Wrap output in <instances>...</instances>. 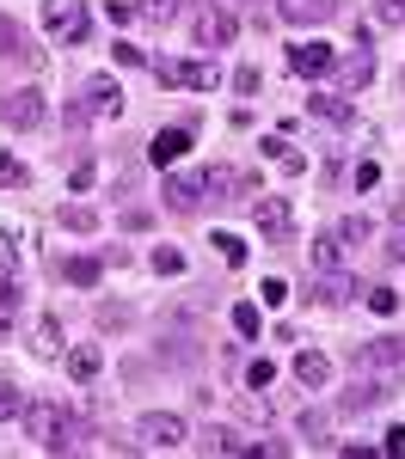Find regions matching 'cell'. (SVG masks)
I'll return each instance as SVG.
<instances>
[{
	"mask_svg": "<svg viewBox=\"0 0 405 459\" xmlns=\"http://www.w3.org/2000/svg\"><path fill=\"white\" fill-rule=\"evenodd\" d=\"M331 68L344 74V86L357 92V86H368V80H374V56H368V49H357V56H338Z\"/></svg>",
	"mask_w": 405,
	"mask_h": 459,
	"instance_id": "obj_17",
	"label": "cell"
},
{
	"mask_svg": "<svg viewBox=\"0 0 405 459\" xmlns=\"http://www.w3.org/2000/svg\"><path fill=\"white\" fill-rule=\"evenodd\" d=\"M258 227H264V233H270V246H289V239H295V233H289V221H295V214H289V203H283V196H258Z\"/></svg>",
	"mask_w": 405,
	"mask_h": 459,
	"instance_id": "obj_9",
	"label": "cell"
},
{
	"mask_svg": "<svg viewBox=\"0 0 405 459\" xmlns=\"http://www.w3.org/2000/svg\"><path fill=\"white\" fill-rule=\"evenodd\" d=\"M246 6H252V0H221V13H233V19H240Z\"/></svg>",
	"mask_w": 405,
	"mask_h": 459,
	"instance_id": "obj_46",
	"label": "cell"
},
{
	"mask_svg": "<svg viewBox=\"0 0 405 459\" xmlns=\"http://www.w3.org/2000/svg\"><path fill=\"white\" fill-rule=\"evenodd\" d=\"M240 417H246V423H270V404H264L258 392H246V404H240Z\"/></svg>",
	"mask_w": 405,
	"mask_h": 459,
	"instance_id": "obj_31",
	"label": "cell"
},
{
	"mask_svg": "<svg viewBox=\"0 0 405 459\" xmlns=\"http://www.w3.org/2000/svg\"><path fill=\"white\" fill-rule=\"evenodd\" d=\"M331 62H338V49H331V43H320V37H313V43H295V49H289V68H295V74H326Z\"/></svg>",
	"mask_w": 405,
	"mask_h": 459,
	"instance_id": "obj_11",
	"label": "cell"
},
{
	"mask_svg": "<svg viewBox=\"0 0 405 459\" xmlns=\"http://www.w3.org/2000/svg\"><path fill=\"white\" fill-rule=\"evenodd\" d=\"M117 62H123V68H142L147 56H142V49H136V43H117Z\"/></svg>",
	"mask_w": 405,
	"mask_h": 459,
	"instance_id": "obj_42",
	"label": "cell"
},
{
	"mask_svg": "<svg viewBox=\"0 0 405 459\" xmlns=\"http://www.w3.org/2000/svg\"><path fill=\"white\" fill-rule=\"evenodd\" d=\"M13 300H19V294H13V276L0 270V307H13Z\"/></svg>",
	"mask_w": 405,
	"mask_h": 459,
	"instance_id": "obj_45",
	"label": "cell"
},
{
	"mask_svg": "<svg viewBox=\"0 0 405 459\" xmlns=\"http://www.w3.org/2000/svg\"><path fill=\"white\" fill-rule=\"evenodd\" d=\"M99 368H105V355L92 350V343H80V350H68V374H74V380H92Z\"/></svg>",
	"mask_w": 405,
	"mask_h": 459,
	"instance_id": "obj_20",
	"label": "cell"
},
{
	"mask_svg": "<svg viewBox=\"0 0 405 459\" xmlns=\"http://www.w3.org/2000/svg\"><path fill=\"white\" fill-rule=\"evenodd\" d=\"M62 227H74V233H92V227H99V214L86 209V203H68V209H62Z\"/></svg>",
	"mask_w": 405,
	"mask_h": 459,
	"instance_id": "obj_25",
	"label": "cell"
},
{
	"mask_svg": "<svg viewBox=\"0 0 405 459\" xmlns=\"http://www.w3.org/2000/svg\"><path fill=\"white\" fill-rule=\"evenodd\" d=\"M233 325H240V337H258V331H264V313H258L252 300H240V307H233Z\"/></svg>",
	"mask_w": 405,
	"mask_h": 459,
	"instance_id": "obj_26",
	"label": "cell"
},
{
	"mask_svg": "<svg viewBox=\"0 0 405 459\" xmlns=\"http://www.w3.org/2000/svg\"><path fill=\"white\" fill-rule=\"evenodd\" d=\"M160 196H166V209H172V214H190V209H197V196H203V184H197V178H166Z\"/></svg>",
	"mask_w": 405,
	"mask_h": 459,
	"instance_id": "obj_15",
	"label": "cell"
},
{
	"mask_svg": "<svg viewBox=\"0 0 405 459\" xmlns=\"http://www.w3.org/2000/svg\"><path fill=\"white\" fill-rule=\"evenodd\" d=\"M184 147H190V129H160V135L147 142V160H154V166H172Z\"/></svg>",
	"mask_w": 405,
	"mask_h": 459,
	"instance_id": "obj_16",
	"label": "cell"
},
{
	"mask_svg": "<svg viewBox=\"0 0 405 459\" xmlns=\"http://www.w3.org/2000/svg\"><path fill=\"white\" fill-rule=\"evenodd\" d=\"M374 184H381V166H374V160H368V166H357V190H374Z\"/></svg>",
	"mask_w": 405,
	"mask_h": 459,
	"instance_id": "obj_41",
	"label": "cell"
},
{
	"mask_svg": "<svg viewBox=\"0 0 405 459\" xmlns=\"http://www.w3.org/2000/svg\"><path fill=\"white\" fill-rule=\"evenodd\" d=\"M197 447H203V454H246V441H240L233 429H203Z\"/></svg>",
	"mask_w": 405,
	"mask_h": 459,
	"instance_id": "obj_19",
	"label": "cell"
},
{
	"mask_svg": "<svg viewBox=\"0 0 405 459\" xmlns=\"http://www.w3.org/2000/svg\"><path fill=\"white\" fill-rule=\"evenodd\" d=\"M179 6H184V0H142L136 13H142V19H154V25H172V19H179Z\"/></svg>",
	"mask_w": 405,
	"mask_h": 459,
	"instance_id": "obj_23",
	"label": "cell"
},
{
	"mask_svg": "<svg viewBox=\"0 0 405 459\" xmlns=\"http://www.w3.org/2000/svg\"><path fill=\"white\" fill-rule=\"evenodd\" d=\"M387 257H400V264H405V214H393V246H387Z\"/></svg>",
	"mask_w": 405,
	"mask_h": 459,
	"instance_id": "obj_39",
	"label": "cell"
},
{
	"mask_svg": "<svg viewBox=\"0 0 405 459\" xmlns=\"http://www.w3.org/2000/svg\"><path fill=\"white\" fill-rule=\"evenodd\" d=\"M381 454H405V429H387L381 435Z\"/></svg>",
	"mask_w": 405,
	"mask_h": 459,
	"instance_id": "obj_44",
	"label": "cell"
},
{
	"mask_svg": "<svg viewBox=\"0 0 405 459\" xmlns=\"http://www.w3.org/2000/svg\"><path fill=\"white\" fill-rule=\"evenodd\" d=\"M368 294V307H374V313H393V307H400V294H393V288H363Z\"/></svg>",
	"mask_w": 405,
	"mask_h": 459,
	"instance_id": "obj_32",
	"label": "cell"
},
{
	"mask_svg": "<svg viewBox=\"0 0 405 459\" xmlns=\"http://www.w3.org/2000/svg\"><path fill=\"white\" fill-rule=\"evenodd\" d=\"M25 429H31V441L43 447V454H74L80 441H74V429H68V411L62 404H25Z\"/></svg>",
	"mask_w": 405,
	"mask_h": 459,
	"instance_id": "obj_1",
	"label": "cell"
},
{
	"mask_svg": "<svg viewBox=\"0 0 405 459\" xmlns=\"http://www.w3.org/2000/svg\"><path fill=\"white\" fill-rule=\"evenodd\" d=\"M326 417H320V411H307V417H301V435H307V441H326Z\"/></svg>",
	"mask_w": 405,
	"mask_h": 459,
	"instance_id": "obj_34",
	"label": "cell"
},
{
	"mask_svg": "<svg viewBox=\"0 0 405 459\" xmlns=\"http://www.w3.org/2000/svg\"><path fill=\"white\" fill-rule=\"evenodd\" d=\"M129 325V307H99V331H123Z\"/></svg>",
	"mask_w": 405,
	"mask_h": 459,
	"instance_id": "obj_33",
	"label": "cell"
},
{
	"mask_svg": "<svg viewBox=\"0 0 405 459\" xmlns=\"http://www.w3.org/2000/svg\"><path fill=\"white\" fill-rule=\"evenodd\" d=\"M307 110H313L320 123H338V129H350V105H344L338 92H313V99H307Z\"/></svg>",
	"mask_w": 405,
	"mask_h": 459,
	"instance_id": "obj_18",
	"label": "cell"
},
{
	"mask_svg": "<svg viewBox=\"0 0 405 459\" xmlns=\"http://www.w3.org/2000/svg\"><path fill=\"white\" fill-rule=\"evenodd\" d=\"M331 233H338L344 246H363V239H368V221H363V214H344V221H338Z\"/></svg>",
	"mask_w": 405,
	"mask_h": 459,
	"instance_id": "obj_27",
	"label": "cell"
},
{
	"mask_svg": "<svg viewBox=\"0 0 405 459\" xmlns=\"http://www.w3.org/2000/svg\"><path fill=\"white\" fill-rule=\"evenodd\" d=\"M295 380H301V386H331V355H320V350H301L295 355Z\"/></svg>",
	"mask_w": 405,
	"mask_h": 459,
	"instance_id": "obj_13",
	"label": "cell"
},
{
	"mask_svg": "<svg viewBox=\"0 0 405 459\" xmlns=\"http://www.w3.org/2000/svg\"><path fill=\"white\" fill-rule=\"evenodd\" d=\"M338 13V0H283V19L289 25H326Z\"/></svg>",
	"mask_w": 405,
	"mask_h": 459,
	"instance_id": "obj_14",
	"label": "cell"
},
{
	"mask_svg": "<svg viewBox=\"0 0 405 459\" xmlns=\"http://www.w3.org/2000/svg\"><path fill=\"white\" fill-rule=\"evenodd\" d=\"M233 31H240V19H233V13H221V6H209V13L197 19V49H203V56H209V49H227Z\"/></svg>",
	"mask_w": 405,
	"mask_h": 459,
	"instance_id": "obj_8",
	"label": "cell"
},
{
	"mask_svg": "<svg viewBox=\"0 0 405 459\" xmlns=\"http://www.w3.org/2000/svg\"><path fill=\"white\" fill-rule=\"evenodd\" d=\"M313 264H320V270H338V264H344V239H338V233H320V239H313Z\"/></svg>",
	"mask_w": 405,
	"mask_h": 459,
	"instance_id": "obj_21",
	"label": "cell"
},
{
	"mask_svg": "<svg viewBox=\"0 0 405 459\" xmlns=\"http://www.w3.org/2000/svg\"><path fill=\"white\" fill-rule=\"evenodd\" d=\"M216 246H221V257H227V264H240V257H246V246H240L233 233H216Z\"/></svg>",
	"mask_w": 405,
	"mask_h": 459,
	"instance_id": "obj_37",
	"label": "cell"
},
{
	"mask_svg": "<svg viewBox=\"0 0 405 459\" xmlns=\"http://www.w3.org/2000/svg\"><path fill=\"white\" fill-rule=\"evenodd\" d=\"M49 117V99L37 86H19V92H0V123L6 129H37Z\"/></svg>",
	"mask_w": 405,
	"mask_h": 459,
	"instance_id": "obj_5",
	"label": "cell"
},
{
	"mask_svg": "<svg viewBox=\"0 0 405 459\" xmlns=\"http://www.w3.org/2000/svg\"><path fill=\"white\" fill-rule=\"evenodd\" d=\"M43 31L56 43H86V31H92L86 0H43Z\"/></svg>",
	"mask_w": 405,
	"mask_h": 459,
	"instance_id": "obj_3",
	"label": "cell"
},
{
	"mask_svg": "<svg viewBox=\"0 0 405 459\" xmlns=\"http://www.w3.org/2000/svg\"><path fill=\"white\" fill-rule=\"evenodd\" d=\"M270 374H277L270 361H252V368H246V386H270Z\"/></svg>",
	"mask_w": 405,
	"mask_h": 459,
	"instance_id": "obj_40",
	"label": "cell"
},
{
	"mask_svg": "<svg viewBox=\"0 0 405 459\" xmlns=\"http://www.w3.org/2000/svg\"><path fill=\"white\" fill-rule=\"evenodd\" d=\"M25 404H31L25 392L13 386V380H0V423H6V417H25Z\"/></svg>",
	"mask_w": 405,
	"mask_h": 459,
	"instance_id": "obj_22",
	"label": "cell"
},
{
	"mask_svg": "<svg viewBox=\"0 0 405 459\" xmlns=\"http://www.w3.org/2000/svg\"><path fill=\"white\" fill-rule=\"evenodd\" d=\"M301 294H307V300H320V307H344V300H357V294H363V282H357V276H344V270H320V282H307Z\"/></svg>",
	"mask_w": 405,
	"mask_h": 459,
	"instance_id": "obj_7",
	"label": "cell"
},
{
	"mask_svg": "<svg viewBox=\"0 0 405 459\" xmlns=\"http://www.w3.org/2000/svg\"><path fill=\"white\" fill-rule=\"evenodd\" d=\"M0 56H25V31H19L6 13H0Z\"/></svg>",
	"mask_w": 405,
	"mask_h": 459,
	"instance_id": "obj_29",
	"label": "cell"
},
{
	"mask_svg": "<svg viewBox=\"0 0 405 459\" xmlns=\"http://www.w3.org/2000/svg\"><path fill=\"white\" fill-rule=\"evenodd\" d=\"M363 368H381V374H400L405 368V337H374L363 350Z\"/></svg>",
	"mask_w": 405,
	"mask_h": 459,
	"instance_id": "obj_12",
	"label": "cell"
},
{
	"mask_svg": "<svg viewBox=\"0 0 405 459\" xmlns=\"http://www.w3.org/2000/svg\"><path fill=\"white\" fill-rule=\"evenodd\" d=\"M374 19H387V25H400V19H405V0H374Z\"/></svg>",
	"mask_w": 405,
	"mask_h": 459,
	"instance_id": "obj_35",
	"label": "cell"
},
{
	"mask_svg": "<svg viewBox=\"0 0 405 459\" xmlns=\"http://www.w3.org/2000/svg\"><path fill=\"white\" fill-rule=\"evenodd\" d=\"M400 86H405V74H400Z\"/></svg>",
	"mask_w": 405,
	"mask_h": 459,
	"instance_id": "obj_47",
	"label": "cell"
},
{
	"mask_svg": "<svg viewBox=\"0 0 405 459\" xmlns=\"http://www.w3.org/2000/svg\"><path fill=\"white\" fill-rule=\"evenodd\" d=\"M80 99H86V110H92V117H117V110H123V92H117V80H105V74H92Z\"/></svg>",
	"mask_w": 405,
	"mask_h": 459,
	"instance_id": "obj_10",
	"label": "cell"
},
{
	"mask_svg": "<svg viewBox=\"0 0 405 459\" xmlns=\"http://www.w3.org/2000/svg\"><path fill=\"white\" fill-rule=\"evenodd\" d=\"M154 80L160 86H184V92H209V86H221V68L209 56H197V62H154Z\"/></svg>",
	"mask_w": 405,
	"mask_h": 459,
	"instance_id": "obj_4",
	"label": "cell"
},
{
	"mask_svg": "<svg viewBox=\"0 0 405 459\" xmlns=\"http://www.w3.org/2000/svg\"><path fill=\"white\" fill-rule=\"evenodd\" d=\"M68 282L92 288V282H99V257H74V264H68Z\"/></svg>",
	"mask_w": 405,
	"mask_h": 459,
	"instance_id": "obj_30",
	"label": "cell"
},
{
	"mask_svg": "<svg viewBox=\"0 0 405 459\" xmlns=\"http://www.w3.org/2000/svg\"><path fill=\"white\" fill-rule=\"evenodd\" d=\"M62 350V325L56 318H37V355H56Z\"/></svg>",
	"mask_w": 405,
	"mask_h": 459,
	"instance_id": "obj_28",
	"label": "cell"
},
{
	"mask_svg": "<svg viewBox=\"0 0 405 459\" xmlns=\"http://www.w3.org/2000/svg\"><path fill=\"white\" fill-rule=\"evenodd\" d=\"M154 270H160V276H184V251L179 246H154Z\"/></svg>",
	"mask_w": 405,
	"mask_h": 459,
	"instance_id": "obj_24",
	"label": "cell"
},
{
	"mask_svg": "<svg viewBox=\"0 0 405 459\" xmlns=\"http://www.w3.org/2000/svg\"><path fill=\"white\" fill-rule=\"evenodd\" d=\"M136 435H142V447H184V417H172V411H147L142 423H136Z\"/></svg>",
	"mask_w": 405,
	"mask_h": 459,
	"instance_id": "obj_6",
	"label": "cell"
},
{
	"mask_svg": "<svg viewBox=\"0 0 405 459\" xmlns=\"http://www.w3.org/2000/svg\"><path fill=\"white\" fill-rule=\"evenodd\" d=\"M6 184H25V166H19V160H6V153H0V190H6Z\"/></svg>",
	"mask_w": 405,
	"mask_h": 459,
	"instance_id": "obj_36",
	"label": "cell"
},
{
	"mask_svg": "<svg viewBox=\"0 0 405 459\" xmlns=\"http://www.w3.org/2000/svg\"><path fill=\"white\" fill-rule=\"evenodd\" d=\"M233 92H246V99H252V92H258V68H252V62H246V68L233 74Z\"/></svg>",
	"mask_w": 405,
	"mask_h": 459,
	"instance_id": "obj_38",
	"label": "cell"
},
{
	"mask_svg": "<svg viewBox=\"0 0 405 459\" xmlns=\"http://www.w3.org/2000/svg\"><path fill=\"white\" fill-rule=\"evenodd\" d=\"M258 294H264V300H270V307H283V300H289V288H283V282H277V276H270V282H264V288H258Z\"/></svg>",
	"mask_w": 405,
	"mask_h": 459,
	"instance_id": "obj_43",
	"label": "cell"
},
{
	"mask_svg": "<svg viewBox=\"0 0 405 459\" xmlns=\"http://www.w3.org/2000/svg\"><path fill=\"white\" fill-rule=\"evenodd\" d=\"M197 184L209 203H252L258 196V172H240V166H209Z\"/></svg>",
	"mask_w": 405,
	"mask_h": 459,
	"instance_id": "obj_2",
	"label": "cell"
}]
</instances>
